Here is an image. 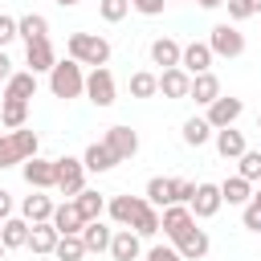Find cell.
I'll return each instance as SVG.
<instances>
[{
	"instance_id": "cell-3",
	"label": "cell",
	"mask_w": 261,
	"mask_h": 261,
	"mask_svg": "<svg viewBox=\"0 0 261 261\" xmlns=\"http://www.w3.org/2000/svg\"><path fill=\"white\" fill-rule=\"evenodd\" d=\"M208 49H212V57H241V53H245V33H241L232 20L212 24V33H208Z\"/></svg>"
},
{
	"instance_id": "cell-52",
	"label": "cell",
	"mask_w": 261,
	"mask_h": 261,
	"mask_svg": "<svg viewBox=\"0 0 261 261\" xmlns=\"http://www.w3.org/2000/svg\"><path fill=\"white\" fill-rule=\"evenodd\" d=\"M253 8H257V12H261V0H253Z\"/></svg>"
},
{
	"instance_id": "cell-47",
	"label": "cell",
	"mask_w": 261,
	"mask_h": 261,
	"mask_svg": "<svg viewBox=\"0 0 261 261\" xmlns=\"http://www.w3.org/2000/svg\"><path fill=\"white\" fill-rule=\"evenodd\" d=\"M12 77V61H8V53L0 49V82H8Z\"/></svg>"
},
{
	"instance_id": "cell-42",
	"label": "cell",
	"mask_w": 261,
	"mask_h": 261,
	"mask_svg": "<svg viewBox=\"0 0 261 261\" xmlns=\"http://www.w3.org/2000/svg\"><path fill=\"white\" fill-rule=\"evenodd\" d=\"M196 196V184L192 179H171V204H188Z\"/></svg>"
},
{
	"instance_id": "cell-14",
	"label": "cell",
	"mask_w": 261,
	"mask_h": 261,
	"mask_svg": "<svg viewBox=\"0 0 261 261\" xmlns=\"http://www.w3.org/2000/svg\"><path fill=\"white\" fill-rule=\"evenodd\" d=\"M175 249H179V257H184V261H204V257H208V249H212V241H208V232H204V228H196V224H192V228L175 241Z\"/></svg>"
},
{
	"instance_id": "cell-16",
	"label": "cell",
	"mask_w": 261,
	"mask_h": 261,
	"mask_svg": "<svg viewBox=\"0 0 261 261\" xmlns=\"http://www.w3.org/2000/svg\"><path fill=\"white\" fill-rule=\"evenodd\" d=\"M33 94H37V73H33V69H12V77L4 82V98L29 102Z\"/></svg>"
},
{
	"instance_id": "cell-25",
	"label": "cell",
	"mask_w": 261,
	"mask_h": 261,
	"mask_svg": "<svg viewBox=\"0 0 261 261\" xmlns=\"http://www.w3.org/2000/svg\"><path fill=\"white\" fill-rule=\"evenodd\" d=\"M29 220L24 216H8V220H0V241H4V249H24L29 245Z\"/></svg>"
},
{
	"instance_id": "cell-6",
	"label": "cell",
	"mask_w": 261,
	"mask_h": 261,
	"mask_svg": "<svg viewBox=\"0 0 261 261\" xmlns=\"http://www.w3.org/2000/svg\"><path fill=\"white\" fill-rule=\"evenodd\" d=\"M20 175H24V184H29V188L49 192V188L57 184V163H53V159L33 155V159H24V163H20Z\"/></svg>"
},
{
	"instance_id": "cell-7",
	"label": "cell",
	"mask_w": 261,
	"mask_h": 261,
	"mask_svg": "<svg viewBox=\"0 0 261 261\" xmlns=\"http://www.w3.org/2000/svg\"><path fill=\"white\" fill-rule=\"evenodd\" d=\"M188 208H192V216L196 220H212L220 208H224V200H220V184H196V196L188 200Z\"/></svg>"
},
{
	"instance_id": "cell-31",
	"label": "cell",
	"mask_w": 261,
	"mask_h": 261,
	"mask_svg": "<svg viewBox=\"0 0 261 261\" xmlns=\"http://www.w3.org/2000/svg\"><path fill=\"white\" fill-rule=\"evenodd\" d=\"M73 204H77V212H82V220H98V216L106 212V200H102L98 192H90V188H82V192L73 196Z\"/></svg>"
},
{
	"instance_id": "cell-13",
	"label": "cell",
	"mask_w": 261,
	"mask_h": 261,
	"mask_svg": "<svg viewBox=\"0 0 261 261\" xmlns=\"http://www.w3.org/2000/svg\"><path fill=\"white\" fill-rule=\"evenodd\" d=\"M53 61H57V53H53V41H49V37H41V41H29V45H24V65H29L33 73H49V69H53Z\"/></svg>"
},
{
	"instance_id": "cell-44",
	"label": "cell",
	"mask_w": 261,
	"mask_h": 261,
	"mask_svg": "<svg viewBox=\"0 0 261 261\" xmlns=\"http://www.w3.org/2000/svg\"><path fill=\"white\" fill-rule=\"evenodd\" d=\"M12 41H16V16H4L0 12V49L12 45Z\"/></svg>"
},
{
	"instance_id": "cell-34",
	"label": "cell",
	"mask_w": 261,
	"mask_h": 261,
	"mask_svg": "<svg viewBox=\"0 0 261 261\" xmlns=\"http://www.w3.org/2000/svg\"><path fill=\"white\" fill-rule=\"evenodd\" d=\"M208 139H212L208 118H188V122H184V143H188V147H204Z\"/></svg>"
},
{
	"instance_id": "cell-39",
	"label": "cell",
	"mask_w": 261,
	"mask_h": 261,
	"mask_svg": "<svg viewBox=\"0 0 261 261\" xmlns=\"http://www.w3.org/2000/svg\"><path fill=\"white\" fill-rule=\"evenodd\" d=\"M224 8H228V20H232V24H241V20H249V16H257V8H253V0H224Z\"/></svg>"
},
{
	"instance_id": "cell-17",
	"label": "cell",
	"mask_w": 261,
	"mask_h": 261,
	"mask_svg": "<svg viewBox=\"0 0 261 261\" xmlns=\"http://www.w3.org/2000/svg\"><path fill=\"white\" fill-rule=\"evenodd\" d=\"M188 98H192V102H200V106H208L212 98H220V77H216L212 69L196 73V77H192V86H188Z\"/></svg>"
},
{
	"instance_id": "cell-50",
	"label": "cell",
	"mask_w": 261,
	"mask_h": 261,
	"mask_svg": "<svg viewBox=\"0 0 261 261\" xmlns=\"http://www.w3.org/2000/svg\"><path fill=\"white\" fill-rule=\"evenodd\" d=\"M224 0H200V8H220Z\"/></svg>"
},
{
	"instance_id": "cell-45",
	"label": "cell",
	"mask_w": 261,
	"mask_h": 261,
	"mask_svg": "<svg viewBox=\"0 0 261 261\" xmlns=\"http://www.w3.org/2000/svg\"><path fill=\"white\" fill-rule=\"evenodd\" d=\"M163 4H167V0H130V8H135V12H143V16H159V12H163Z\"/></svg>"
},
{
	"instance_id": "cell-1",
	"label": "cell",
	"mask_w": 261,
	"mask_h": 261,
	"mask_svg": "<svg viewBox=\"0 0 261 261\" xmlns=\"http://www.w3.org/2000/svg\"><path fill=\"white\" fill-rule=\"evenodd\" d=\"M65 53L77 61V65H106L110 61V41L106 37H98V33H69V41H65Z\"/></svg>"
},
{
	"instance_id": "cell-41",
	"label": "cell",
	"mask_w": 261,
	"mask_h": 261,
	"mask_svg": "<svg viewBox=\"0 0 261 261\" xmlns=\"http://www.w3.org/2000/svg\"><path fill=\"white\" fill-rule=\"evenodd\" d=\"M143 261H184V257H179L175 245H151V249L143 253Z\"/></svg>"
},
{
	"instance_id": "cell-33",
	"label": "cell",
	"mask_w": 261,
	"mask_h": 261,
	"mask_svg": "<svg viewBox=\"0 0 261 261\" xmlns=\"http://www.w3.org/2000/svg\"><path fill=\"white\" fill-rule=\"evenodd\" d=\"M53 257H57V261H82V257H86V245H82V237H77V232H69V237H57V249H53Z\"/></svg>"
},
{
	"instance_id": "cell-20",
	"label": "cell",
	"mask_w": 261,
	"mask_h": 261,
	"mask_svg": "<svg viewBox=\"0 0 261 261\" xmlns=\"http://www.w3.org/2000/svg\"><path fill=\"white\" fill-rule=\"evenodd\" d=\"M139 208H143V196H110V204H106V212H110V220L118 228H130Z\"/></svg>"
},
{
	"instance_id": "cell-21",
	"label": "cell",
	"mask_w": 261,
	"mask_h": 261,
	"mask_svg": "<svg viewBox=\"0 0 261 261\" xmlns=\"http://www.w3.org/2000/svg\"><path fill=\"white\" fill-rule=\"evenodd\" d=\"M49 224H53V228H57L61 237H69V232H82V224H86V220H82L77 204H73V200H65V204H57V208H53Z\"/></svg>"
},
{
	"instance_id": "cell-18",
	"label": "cell",
	"mask_w": 261,
	"mask_h": 261,
	"mask_svg": "<svg viewBox=\"0 0 261 261\" xmlns=\"http://www.w3.org/2000/svg\"><path fill=\"white\" fill-rule=\"evenodd\" d=\"M212 143H216V151H220L224 159H237V155L249 151V143H245V135H241L237 126H220V130H212Z\"/></svg>"
},
{
	"instance_id": "cell-53",
	"label": "cell",
	"mask_w": 261,
	"mask_h": 261,
	"mask_svg": "<svg viewBox=\"0 0 261 261\" xmlns=\"http://www.w3.org/2000/svg\"><path fill=\"white\" fill-rule=\"evenodd\" d=\"M257 130H261V118H257Z\"/></svg>"
},
{
	"instance_id": "cell-35",
	"label": "cell",
	"mask_w": 261,
	"mask_h": 261,
	"mask_svg": "<svg viewBox=\"0 0 261 261\" xmlns=\"http://www.w3.org/2000/svg\"><path fill=\"white\" fill-rule=\"evenodd\" d=\"M12 143H16V155H20V163H24V159H33V155L41 151V139H37V130H29V126L12 130Z\"/></svg>"
},
{
	"instance_id": "cell-9",
	"label": "cell",
	"mask_w": 261,
	"mask_h": 261,
	"mask_svg": "<svg viewBox=\"0 0 261 261\" xmlns=\"http://www.w3.org/2000/svg\"><path fill=\"white\" fill-rule=\"evenodd\" d=\"M192 224H196V216H192V208H188V204H167V208L159 212V232H167L171 241H179Z\"/></svg>"
},
{
	"instance_id": "cell-43",
	"label": "cell",
	"mask_w": 261,
	"mask_h": 261,
	"mask_svg": "<svg viewBox=\"0 0 261 261\" xmlns=\"http://www.w3.org/2000/svg\"><path fill=\"white\" fill-rule=\"evenodd\" d=\"M241 224H245L249 232H261V208H257L253 200H249V204L241 208Z\"/></svg>"
},
{
	"instance_id": "cell-51",
	"label": "cell",
	"mask_w": 261,
	"mask_h": 261,
	"mask_svg": "<svg viewBox=\"0 0 261 261\" xmlns=\"http://www.w3.org/2000/svg\"><path fill=\"white\" fill-rule=\"evenodd\" d=\"M4 253H8V249H4V241H0V261H4Z\"/></svg>"
},
{
	"instance_id": "cell-8",
	"label": "cell",
	"mask_w": 261,
	"mask_h": 261,
	"mask_svg": "<svg viewBox=\"0 0 261 261\" xmlns=\"http://www.w3.org/2000/svg\"><path fill=\"white\" fill-rule=\"evenodd\" d=\"M241 110H245V102L241 98H232V94H220V98H212L208 102V126L212 130H220V126H232L237 118H241Z\"/></svg>"
},
{
	"instance_id": "cell-38",
	"label": "cell",
	"mask_w": 261,
	"mask_h": 261,
	"mask_svg": "<svg viewBox=\"0 0 261 261\" xmlns=\"http://www.w3.org/2000/svg\"><path fill=\"white\" fill-rule=\"evenodd\" d=\"M126 12H130V0H98V16L106 24H118Z\"/></svg>"
},
{
	"instance_id": "cell-12",
	"label": "cell",
	"mask_w": 261,
	"mask_h": 261,
	"mask_svg": "<svg viewBox=\"0 0 261 261\" xmlns=\"http://www.w3.org/2000/svg\"><path fill=\"white\" fill-rule=\"evenodd\" d=\"M102 143H106V147L114 151V159H118V163H122V159H135V155H139V135H135L130 126H110Z\"/></svg>"
},
{
	"instance_id": "cell-26",
	"label": "cell",
	"mask_w": 261,
	"mask_h": 261,
	"mask_svg": "<svg viewBox=\"0 0 261 261\" xmlns=\"http://www.w3.org/2000/svg\"><path fill=\"white\" fill-rule=\"evenodd\" d=\"M57 237H61V232H57L49 220H41V224H33V228H29V245H24V249H33V253H41V257H45V253H53V249H57Z\"/></svg>"
},
{
	"instance_id": "cell-19",
	"label": "cell",
	"mask_w": 261,
	"mask_h": 261,
	"mask_svg": "<svg viewBox=\"0 0 261 261\" xmlns=\"http://www.w3.org/2000/svg\"><path fill=\"white\" fill-rule=\"evenodd\" d=\"M220 200H224L228 208H245V204L253 200V184H249L245 175H228V179L220 184Z\"/></svg>"
},
{
	"instance_id": "cell-24",
	"label": "cell",
	"mask_w": 261,
	"mask_h": 261,
	"mask_svg": "<svg viewBox=\"0 0 261 261\" xmlns=\"http://www.w3.org/2000/svg\"><path fill=\"white\" fill-rule=\"evenodd\" d=\"M53 208H57V204H53L45 192H37V188H33V196H24V204H20V216H24L29 224H41V220H49V216H53Z\"/></svg>"
},
{
	"instance_id": "cell-40",
	"label": "cell",
	"mask_w": 261,
	"mask_h": 261,
	"mask_svg": "<svg viewBox=\"0 0 261 261\" xmlns=\"http://www.w3.org/2000/svg\"><path fill=\"white\" fill-rule=\"evenodd\" d=\"M12 163H20L16 143H12V130H0V167H12Z\"/></svg>"
},
{
	"instance_id": "cell-37",
	"label": "cell",
	"mask_w": 261,
	"mask_h": 261,
	"mask_svg": "<svg viewBox=\"0 0 261 261\" xmlns=\"http://www.w3.org/2000/svg\"><path fill=\"white\" fill-rule=\"evenodd\" d=\"M237 175H245L249 184H261V151H245V155H237Z\"/></svg>"
},
{
	"instance_id": "cell-5",
	"label": "cell",
	"mask_w": 261,
	"mask_h": 261,
	"mask_svg": "<svg viewBox=\"0 0 261 261\" xmlns=\"http://www.w3.org/2000/svg\"><path fill=\"white\" fill-rule=\"evenodd\" d=\"M114 73L106 69V65H94L90 73H86V98L98 106V110H106V106H114Z\"/></svg>"
},
{
	"instance_id": "cell-36",
	"label": "cell",
	"mask_w": 261,
	"mask_h": 261,
	"mask_svg": "<svg viewBox=\"0 0 261 261\" xmlns=\"http://www.w3.org/2000/svg\"><path fill=\"white\" fill-rule=\"evenodd\" d=\"M147 204H155V208H167V204H171V179H163V175H151V179H147Z\"/></svg>"
},
{
	"instance_id": "cell-4",
	"label": "cell",
	"mask_w": 261,
	"mask_h": 261,
	"mask_svg": "<svg viewBox=\"0 0 261 261\" xmlns=\"http://www.w3.org/2000/svg\"><path fill=\"white\" fill-rule=\"evenodd\" d=\"M57 163V192L65 196V200H73L82 188H86V163L82 159H73V155H61V159H53Z\"/></svg>"
},
{
	"instance_id": "cell-32",
	"label": "cell",
	"mask_w": 261,
	"mask_h": 261,
	"mask_svg": "<svg viewBox=\"0 0 261 261\" xmlns=\"http://www.w3.org/2000/svg\"><path fill=\"white\" fill-rule=\"evenodd\" d=\"M155 94H159V73H151V69L130 73V98H155Z\"/></svg>"
},
{
	"instance_id": "cell-2",
	"label": "cell",
	"mask_w": 261,
	"mask_h": 261,
	"mask_svg": "<svg viewBox=\"0 0 261 261\" xmlns=\"http://www.w3.org/2000/svg\"><path fill=\"white\" fill-rule=\"evenodd\" d=\"M49 90H53V98H82L86 94V73H82V65L73 61V57H65V61H53V69H49Z\"/></svg>"
},
{
	"instance_id": "cell-46",
	"label": "cell",
	"mask_w": 261,
	"mask_h": 261,
	"mask_svg": "<svg viewBox=\"0 0 261 261\" xmlns=\"http://www.w3.org/2000/svg\"><path fill=\"white\" fill-rule=\"evenodd\" d=\"M8 216H12V192L0 188V220H8Z\"/></svg>"
},
{
	"instance_id": "cell-11",
	"label": "cell",
	"mask_w": 261,
	"mask_h": 261,
	"mask_svg": "<svg viewBox=\"0 0 261 261\" xmlns=\"http://www.w3.org/2000/svg\"><path fill=\"white\" fill-rule=\"evenodd\" d=\"M179 69L184 73H204V69H212V49H208V41H188L184 49H179Z\"/></svg>"
},
{
	"instance_id": "cell-29",
	"label": "cell",
	"mask_w": 261,
	"mask_h": 261,
	"mask_svg": "<svg viewBox=\"0 0 261 261\" xmlns=\"http://www.w3.org/2000/svg\"><path fill=\"white\" fill-rule=\"evenodd\" d=\"M130 228H135L139 237H155V232H159V208H155V204H147V196H143V208L135 212Z\"/></svg>"
},
{
	"instance_id": "cell-48",
	"label": "cell",
	"mask_w": 261,
	"mask_h": 261,
	"mask_svg": "<svg viewBox=\"0 0 261 261\" xmlns=\"http://www.w3.org/2000/svg\"><path fill=\"white\" fill-rule=\"evenodd\" d=\"M53 4H57V8H77L82 0H53Z\"/></svg>"
},
{
	"instance_id": "cell-10",
	"label": "cell",
	"mask_w": 261,
	"mask_h": 261,
	"mask_svg": "<svg viewBox=\"0 0 261 261\" xmlns=\"http://www.w3.org/2000/svg\"><path fill=\"white\" fill-rule=\"evenodd\" d=\"M106 253H110L114 261H139V257H143V237H139L135 228H114Z\"/></svg>"
},
{
	"instance_id": "cell-30",
	"label": "cell",
	"mask_w": 261,
	"mask_h": 261,
	"mask_svg": "<svg viewBox=\"0 0 261 261\" xmlns=\"http://www.w3.org/2000/svg\"><path fill=\"white\" fill-rule=\"evenodd\" d=\"M0 122H4L8 130H20V126L29 122V102H16V98H4V106H0Z\"/></svg>"
},
{
	"instance_id": "cell-27",
	"label": "cell",
	"mask_w": 261,
	"mask_h": 261,
	"mask_svg": "<svg viewBox=\"0 0 261 261\" xmlns=\"http://www.w3.org/2000/svg\"><path fill=\"white\" fill-rule=\"evenodd\" d=\"M16 37L29 45V41H41V37H49V20L41 16V12H24V16H16Z\"/></svg>"
},
{
	"instance_id": "cell-22",
	"label": "cell",
	"mask_w": 261,
	"mask_h": 261,
	"mask_svg": "<svg viewBox=\"0 0 261 261\" xmlns=\"http://www.w3.org/2000/svg\"><path fill=\"white\" fill-rule=\"evenodd\" d=\"M179 41L175 37H155L151 41V65H159V69H171V65H179Z\"/></svg>"
},
{
	"instance_id": "cell-49",
	"label": "cell",
	"mask_w": 261,
	"mask_h": 261,
	"mask_svg": "<svg viewBox=\"0 0 261 261\" xmlns=\"http://www.w3.org/2000/svg\"><path fill=\"white\" fill-rule=\"evenodd\" d=\"M253 204L261 208V184H253Z\"/></svg>"
},
{
	"instance_id": "cell-23",
	"label": "cell",
	"mask_w": 261,
	"mask_h": 261,
	"mask_svg": "<svg viewBox=\"0 0 261 261\" xmlns=\"http://www.w3.org/2000/svg\"><path fill=\"white\" fill-rule=\"evenodd\" d=\"M188 86H192V73H184L179 65L159 73V94L163 98H188Z\"/></svg>"
},
{
	"instance_id": "cell-28",
	"label": "cell",
	"mask_w": 261,
	"mask_h": 261,
	"mask_svg": "<svg viewBox=\"0 0 261 261\" xmlns=\"http://www.w3.org/2000/svg\"><path fill=\"white\" fill-rule=\"evenodd\" d=\"M82 163H86V171H98V175H102V171H110L118 159H114V151H110L106 143H90L86 155H82Z\"/></svg>"
},
{
	"instance_id": "cell-15",
	"label": "cell",
	"mask_w": 261,
	"mask_h": 261,
	"mask_svg": "<svg viewBox=\"0 0 261 261\" xmlns=\"http://www.w3.org/2000/svg\"><path fill=\"white\" fill-rule=\"evenodd\" d=\"M77 237H82L86 253H106V249H110V237H114V228H106V224H102V216H98V220H86Z\"/></svg>"
}]
</instances>
